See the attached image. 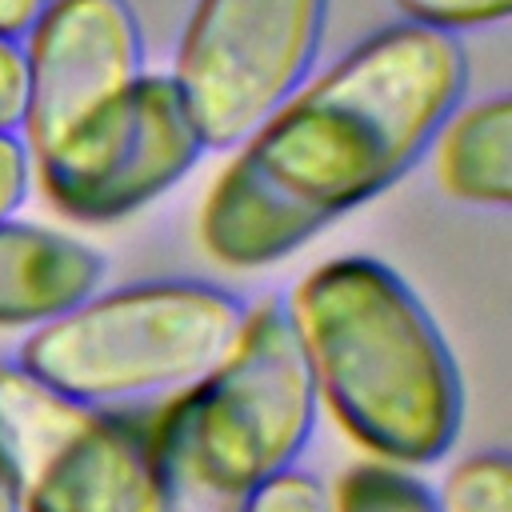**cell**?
I'll list each match as a JSON object with an SVG mask.
<instances>
[{"label":"cell","mask_w":512,"mask_h":512,"mask_svg":"<svg viewBox=\"0 0 512 512\" xmlns=\"http://www.w3.org/2000/svg\"><path fill=\"white\" fill-rule=\"evenodd\" d=\"M48 0H0V36L16 40L20 32L32 28V20L44 12Z\"/></svg>","instance_id":"19"},{"label":"cell","mask_w":512,"mask_h":512,"mask_svg":"<svg viewBox=\"0 0 512 512\" xmlns=\"http://www.w3.org/2000/svg\"><path fill=\"white\" fill-rule=\"evenodd\" d=\"M440 512H512V464L504 452L464 456L436 496Z\"/></svg>","instance_id":"13"},{"label":"cell","mask_w":512,"mask_h":512,"mask_svg":"<svg viewBox=\"0 0 512 512\" xmlns=\"http://www.w3.org/2000/svg\"><path fill=\"white\" fill-rule=\"evenodd\" d=\"M328 512H440L436 492L408 468L388 460H364L336 476Z\"/></svg>","instance_id":"12"},{"label":"cell","mask_w":512,"mask_h":512,"mask_svg":"<svg viewBox=\"0 0 512 512\" xmlns=\"http://www.w3.org/2000/svg\"><path fill=\"white\" fill-rule=\"evenodd\" d=\"M156 408H88L28 472L20 512H152Z\"/></svg>","instance_id":"7"},{"label":"cell","mask_w":512,"mask_h":512,"mask_svg":"<svg viewBox=\"0 0 512 512\" xmlns=\"http://www.w3.org/2000/svg\"><path fill=\"white\" fill-rule=\"evenodd\" d=\"M104 260L92 244L0 220V328H36L100 288Z\"/></svg>","instance_id":"9"},{"label":"cell","mask_w":512,"mask_h":512,"mask_svg":"<svg viewBox=\"0 0 512 512\" xmlns=\"http://www.w3.org/2000/svg\"><path fill=\"white\" fill-rule=\"evenodd\" d=\"M200 148L204 144L184 112V100L172 76H140L136 116L128 132L52 208L72 220H88V224L120 220L144 208L148 200H156L160 192H168L196 164Z\"/></svg>","instance_id":"8"},{"label":"cell","mask_w":512,"mask_h":512,"mask_svg":"<svg viewBox=\"0 0 512 512\" xmlns=\"http://www.w3.org/2000/svg\"><path fill=\"white\" fill-rule=\"evenodd\" d=\"M436 180L452 200L504 208L512 200V104L480 100L436 128Z\"/></svg>","instance_id":"10"},{"label":"cell","mask_w":512,"mask_h":512,"mask_svg":"<svg viewBox=\"0 0 512 512\" xmlns=\"http://www.w3.org/2000/svg\"><path fill=\"white\" fill-rule=\"evenodd\" d=\"M28 32L20 144L52 204L132 124L144 52L128 0H48Z\"/></svg>","instance_id":"4"},{"label":"cell","mask_w":512,"mask_h":512,"mask_svg":"<svg viewBox=\"0 0 512 512\" xmlns=\"http://www.w3.org/2000/svg\"><path fill=\"white\" fill-rule=\"evenodd\" d=\"M176 396L200 452L244 492L292 468L316 424V384L284 300L244 308L220 364Z\"/></svg>","instance_id":"5"},{"label":"cell","mask_w":512,"mask_h":512,"mask_svg":"<svg viewBox=\"0 0 512 512\" xmlns=\"http://www.w3.org/2000/svg\"><path fill=\"white\" fill-rule=\"evenodd\" d=\"M468 80L452 32L396 24L296 88L224 164L200 244L224 268H264L404 176Z\"/></svg>","instance_id":"1"},{"label":"cell","mask_w":512,"mask_h":512,"mask_svg":"<svg viewBox=\"0 0 512 512\" xmlns=\"http://www.w3.org/2000/svg\"><path fill=\"white\" fill-rule=\"evenodd\" d=\"M316 400L376 460H440L460 432V372L416 292L372 256L316 264L284 304Z\"/></svg>","instance_id":"2"},{"label":"cell","mask_w":512,"mask_h":512,"mask_svg":"<svg viewBox=\"0 0 512 512\" xmlns=\"http://www.w3.org/2000/svg\"><path fill=\"white\" fill-rule=\"evenodd\" d=\"M24 112V52L0 36V132H12Z\"/></svg>","instance_id":"17"},{"label":"cell","mask_w":512,"mask_h":512,"mask_svg":"<svg viewBox=\"0 0 512 512\" xmlns=\"http://www.w3.org/2000/svg\"><path fill=\"white\" fill-rule=\"evenodd\" d=\"M256 492L232 484L196 444L180 396L152 416V512H248Z\"/></svg>","instance_id":"11"},{"label":"cell","mask_w":512,"mask_h":512,"mask_svg":"<svg viewBox=\"0 0 512 512\" xmlns=\"http://www.w3.org/2000/svg\"><path fill=\"white\" fill-rule=\"evenodd\" d=\"M244 308L240 296L196 280L92 292L32 328L20 344V368L84 408L180 392L220 364Z\"/></svg>","instance_id":"3"},{"label":"cell","mask_w":512,"mask_h":512,"mask_svg":"<svg viewBox=\"0 0 512 512\" xmlns=\"http://www.w3.org/2000/svg\"><path fill=\"white\" fill-rule=\"evenodd\" d=\"M248 512H328V496L316 476H308L292 464L256 488Z\"/></svg>","instance_id":"15"},{"label":"cell","mask_w":512,"mask_h":512,"mask_svg":"<svg viewBox=\"0 0 512 512\" xmlns=\"http://www.w3.org/2000/svg\"><path fill=\"white\" fill-rule=\"evenodd\" d=\"M396 8L412 24H428L440 32L456 28H480V24H500L512 12V0H396Z\"/></svg>","instance_id":"14"},{"label":"cell","mask_w":512,"mask_h":512,"mask_svg":"<svg viewBox=\"0 0 512 512\" xmlns=\"http://www.w3.org/2000/svg\"><path fill=\"white\" fill-rule=\"evenodd\" d=\"M24 484H28V464L20 460V452L0 432V512H20Z\"/></svg>","instance_id":"18"},{"label":"cell","mask_w":512,"mask_h":512,"mask_svg":"<svg viewBox=\"0 0 512 512\" xmlns=\"http://www.w3.org/2000/svg\"><path fill=\"white\" fill-rule=\"evenodd\" d=\"M324 0H196L172 84L204 148L252 136L308 76Z\"/></svg>","instance_id":"6"},{"label":"cell","mask_w":512,"mask_h":512,"mask_svg":"<svg viewBox=\"0 0 512 512\" xmlns=\"http://www.w3.org/2000/svg\"><path fill=\"white\" fill-rule=\"evenodd\" d=\"M28 176H32V168H28V152H24L20 136L0 132V220H8L24 204Z\"/></svg>","instance_id":"16"}]
</instances>
